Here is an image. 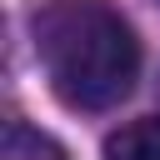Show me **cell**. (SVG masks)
<instances>
[{"mask_svg": "<svg viewBox=\"0 0 160 160\" xmlns=\"http://www.w3.org/2000/svg\"><path fill=\"white\" fill-rule=\"evenodd\" d=\"M35 55L70 110H110L140 75V40L110 0H40Z\"/></svg>", "mask_w": 160, "mask_h": 160, "instance_id": "6da1fadb", "label": "cell"}, {"mask_svg": "<svg viewBox=\"0 0 160 160\" xmlns=\"http://www.w3.org/2000/svg\"><path fill=\"white\" fill-rule=\"evenodd\" d=\"M105 160H160V115H140L105 140Z\"/></svg>", "mask_w": 160, "mask_h": 160, "instance_id": "7a4b0ae2", "label": "cell"}, {"mask_svg": "<svg viewBox=\"0 0 160 160\" xmlns=\"http://www.w3.org/2000/svg\"><path fill=\"white\" fill-rule=\"evenodd\" d=\"M0 160H65V150L45 130H35L25 120H10L5 135H0Z\"/></svg>", "mask_w": 160, "mask_h": 160, "instance_id": "3957f363", "label": "cell"}]
</instances>
